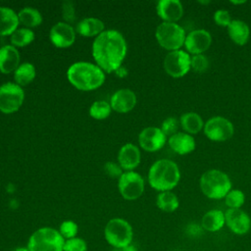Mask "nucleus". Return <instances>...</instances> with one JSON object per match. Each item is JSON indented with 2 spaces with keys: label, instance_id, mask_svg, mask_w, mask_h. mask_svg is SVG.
<instances>
[{
  "label": "nucleus",
  "instance_id": "obj_21",
  "mask_svg": "<svg viewBox=\"0 0 251 251\" xmlns=\"http://www.w3.org/2000/svg\"><path fill=\"white\" fill-rule=\"evenodd\" d=\"M18 14L11 8L0 7V36L12 35L19 25Z\"/></svg>",
  "mask_w": 251,
  "mask_h": 251
},
{
  "label": "nucleus",
  "instance_id": "obj_6",
  "mask_svg": "<svg viewBox=\"0 0 251 251\" xmlns=\"http://www.w3.org/2000/svg\"><path fill=\"white\" fill-rule=\"evenodd\" d=\"M106 241L116 249H122L131 244L133 231L130 224L124 219L110 220L104 229Z\"/></svg>",
  "mask_w": 251,
  "mask_h": 251
},
{
  "label": "nucleus",
  "instance_id": "obj_4",
  "mask_svg": "<svg viewBox=\"0 0 251 251\" xmlns=\"http://www.w3.org/2000/svg\"><path fill=\"white\" fill-rule=\"evenodd\" d=\"M202 193L210 199H222L231 190V181L228 176L216 169L206 171L199 181Z\"/></svg>",
  "mask_w": 251,
  "mask_h": 251
},
{
  "label": "nucleus",
  "instance_id": "obj_39",
  "mask_svg": "<svg viewBox=\"0 0 251 251\" xmlns=\"http://www.w3.org/2000/svg\"><path fill=\"white\" fill-rule=\"evenodd\" d=\"M119 251H138V250H137V248H136L134 245L130 244V245H128V246L125 247V248L119 249Z\"/></svg>",
  "mask_w": 251,
  "mask_h": 251
},
{
  "label": "nucleus",
  "instance_id": "obj_24",
  "mask_svg": "<svg viewBox=\"0 0 251 251\" xmlns=\"http://www.w3.org/2000/svg\"><path fill=\"white\" fill-rule=\"evenodd\" d=\"M104 24L97 18H85L76 25V31L82 36H98L104 31Z\"/></svg>",
  "mask_w": 251,
  "mask_h": 251
},
{
  "label": "nucleus",
  "instance_id": "obj_28",
  "mask_svg": "<svg viewBox=\"0 0 251 251\" xmlns=\"http://www.w3.org/2000/svg\"><path fill=\"white\" fill-rule=\"evenodd\" d=\"M19 22L27 27H34L41 24V14L34 8L25 7L18 14Z\"/></svg>",
  "mask_w": 251,
  "mask_h": 251
},
{
  "label": "nucleus",
  "instance_id": "obj_18",
  "mask_svg": "<svg viewBox=\"0 0 251 251\" xmlns=\"http://www.w3.org/2000/svg\"><path fill=\"white\" fill-rule=\"evenodd\" d=\"M118 160L122 169L132 171L140 163V151L134 144H125L119 151Z\"/></svg>",
  "mask_w": 251,
  "mask_h": 251
},
{
  "label": "nucleus",
  "instance_id": "obj_16",
  "mask_svg": "<svg viewBox=\"0 0 251 251\" xmlns=\"http://www.w3.org/2000/svg\"><path fill=\"white\" fill-rule=\"evenodd\" d=\"M156 10L158 16L167 23H176L183 15V7L178 0H160Z\"/></svg>",
  "mask_w": 251,
  "mask_h": 251
},
{
  "label": "nucleus",
  "instance_id": "obj_5",
  "mask_svg": "<svg viewBox=\"0 0 251 251\" xmlns=\"http://www.w3.org/2000/svg\"><path fill=\"white\" fill-rule=\"evenodd\" d=\"M65 239L59 230L53 227H40L28 238L29 251H63Z\"/></svg>",
  "mask_w": 251,
  "mask_h": 251
},
{
  "label": "nucleus",
  "instance_id": "obj_2",
  "mask_svg": "<svg viewBox=\"0 0 251 251\" xmlns=\"http://www.w3.org/2000/svg\"><path fill=\"white\" fill-rule=\"evenodd\" d=\"M67 76L75 88L83 91L94 90L100 87L105 80L104 72L97 65L88 62L73 64L67 72Z\"/></svg>",
  "mask_w": 251,
  "mask_h": 251
},
{
  "label": "nucleus",
  "instance_id": "obj_40",
  "mask_svg": "<svg viewBox=\"0 0 251 251\" xmlns=\"http://www.w3.org/2000/svg\"><path fill=\"white\" fill-rule=\"evenodd\" d=\"M13 251H29L27 247H17Z\"/></svg>",
  "mask_w": 251,
  "mask_h": 251
},
{
  "label": "nucleus",
  "instance_id": "obj_26",
  "mask_svg": "<svg viewBox=\"0 0 251 251\" xmlns=\"http://www.w3.org/2000/svg\"><path fill=\"white\" fill-rule=\"evenodd\" d=\"M156 205L163 212L173 213L178 208L179 201L177 196L174 192L163 191L158 194L156 199Z\"/></svg>",
  "mask_w": 251,
  "mask_h": 251
},
{
  "label": "nucleus",
  "instance_id": "obj_11",
  "mask_svg": "<svg viewBox=\"0 0 251 251\" xmlns=\"http://www.w3.org/2000/svg\"><path fill=\"white\" fill-rule=\"evenodd\" d=\"M190 56L181 49L170 51L164 59V69L173 77H181L190 70Z\"/></svg>",
  "mask_w": 251,
  "mask_h": 251
},
{
  "label": "nucleus",
  "instance_id": "obj_22",
  "mask_svg": "<svg viewBox=\"0 0 251 251\" xmlns=\"http://www.w3.org/2000/svg\"><path fill=\"white\" fill-rule=\"evenodd\" d=\"M227 33L230 39L237 45H244L250 36L248 25L241 20H232L227 26Z\"/></svg>",
  "mask_w": 251,
  "mask_h": 251
},
{
  "label": "nucleus",
  "instance_id": "obj_10",
  "mask_svg": "<svg viewBox=\"0 0 251 251\" xmlns=\"http://www.w3.org/2000/svg\"><path fill=\"white\" fill-rule=\"evenodd\" d=\"M118 187L121 195L125 199L135 200L139 198L144 191V179L139 174L128 171L123 173L119 177Z\"/></svg>",
  "mask_w": 251,
  "mask_h": 251
},
{
  "label": "nucleus",
  "instance_id": "obj_13",
  "mask_svg": "<svg viewBox=\"0 0 251 251\" xmlns=\"http://www.w3.org/2000/svg\"><path fill=\"white\" fill-rule=\"evenodd\" d=\"M225 219L227 227L235 234H246L251 228V218L241 209H227L225 212Z\"/></svg>",
  "mask_w": 251,
  "mask_h": 251
},
{
  "label": "nucleus",
  "instance_id": "obj_30",
  "mask_svg": "<svg viewBox=\"0 0 251 251\" xmlns=\"http://www.w3.org/2000/svg\"><path fill=\"white\" fill-rule=\"evenodd\" d=\"M111 105L106 101H95L89 109V114L93 119L104 120L111 114Z\"/></svg>",
  "mask_w": 251,
  "mask_h": 251
},
{
  "label": "nucleus",
  "instance_id": "obj_31",
  "mask_svg": "<svg viewBox=\"0 0 251 251\" xmlns=\"http://www.w3.org/2000/svg\"><path fill=\"white\" fill-rule=\"evenodd\" d=\"M226 205L228 209H240L245 202V195L239 189H231L225 197Z\"/></svg>",
  "mask_w": 251,
  "mask_h": 251
},
{
  "label": "nucleus",
  "instance_id": "obj_37",
  "mask_svg": "<svg viewBox=\"0 0 251 251\" xmlns=\"http://www.w3.org/2000/svg\"><path fill=\"white\" fill-rule=\"evenodd\" d=\"M63 17L68 23L75 20V8L72 2L65 1L63 3Z\"/></svg>",
  "mask_w": 251,
  "mask_h": 251
},
{
  "label": "nucleus",
  "instance_id": "obj_41",
  "mask_svg": "<svg viewBox=\"0 0 251 251\" xmlns=\"http://www.w3.org/2000/svg\"><path fill=\"white\" fill-rule=\"evenodd\" d=\"M245 1H231V3L232 4H242V3H244Z\"/></svg>",
  "mask_w": 251,
  "mask_h": 251
},
{
  "label": "nucleus",
  "instance_id": "obj_23",
  "mask_svg": "<svg viewBox=\"0 0 251 251\" xmlns=\"http://www.w3.org/2000/svg\"><path fill=\"white\" fill-rule=\"evenodd\" d=\"M225 225V213L218 209H213L206 212L201 219V226L207 231H218L223 228Z\"/></svg>",
  "mask_w": 251,
  "mask_h": 251
},
{
  "label": "nucleus",
  "instance_id": "obj_27",
  "mask_svg": "<svg viewBox=\"0 0 251 251\" xmlns=\"http://www.w3.org/2000/svg\"><path fill=\"white\" fill-rule=\"evenodd\" d=\"M35 77V68L30 63L21 64L14 72V78L16 83L20 86L30 83Z\"/></svg>",
  "mask_w": 251,
  "mask_h": 251
},
{
  "label": "nucleus",
  "instance_id": "obj_34",
  "mask_svg": "<svg viewBox=\"0 0 251 251\" xmlns=\"http://www.w3.org/2000/svg\"><path fill=\"white\" fill-rule=\"evenodd\" d=\"M87 244L84 239L80 237H74L71 239H66L63 251H86Z\"/></svg>",
  "mask_w": 251,
  "mask_h": 251
},
{
  "label": "nucleus",
  "instance_id": "obj_1",
  "mask_svg": "<svg viewBox=\"0 0 251 251\" xmlns=\"http://www.w3.org/2000/svg\"><path fill=\"white\" fill-rule=\"evenodd\" d=\"M126 54V42L118 30H104L93 41L92 55L103 72L111 73L119 70Z\"/></svg>",
  "mask_w": 251,
  "mask_h": 251
},
{
  "label": "nucleus",
  "instance_id": "obj_38",
  "mask_svg": "<svg viewBox=\"0 0 251 251\" xmlns=\"http://www.w3.org/2000/svg\"><path fill=\"white\" fill-rule=\"evenodd\" d=\"M105 171L112 177H117V176L120 177L123 175L121 166L113 162H109L105 164Z\"/></svg>",
  "mask_w": 251,
  "mask_h": 251
},
{
  "label": "nucleus",
  "instance_id": "obj_7",
  "mask_svg": "<svg viewBox=\"0 0 251 251\" xmlns=\"http://www.w3.org/2000/svg\"><path fill=\"white\" fill-rule=\"evenodd\" d=\"M156 39L161 47L169 51L180 49L184 45L185 31L176 23L163 22L160 24L155 32Z\"/></svg>",
  "mask_w": 251,
  "mask_h": 251
},
{
  "label": "nucleus",
  "instance_id": "obj_20",
  "mask_svg": "<svg viewBox=\"0 0 251 251\" xmlns=\"http://www.w3.org/2000/svg\"><path fill=\"white\" fill-rule=\"evenodd\" d=\"M20 66V53L13 45H5L0 48V72L10 74Z\"/></svg>",
  "mask_w": 251,
  "mask_h": 251
},
{
  "label": "nucleus",
  "instance_id": "obj_17",
  "mask_svg": "<svg viewBox=\"0 0 251 251\" xmlns=\"http://www.w3.org/2000/svg\"><path fill=\"white\" fill-rule=\"evenodd\" d=\"M136 104V95L130 89H120L116 91L110 100L111 108L118 113H127Z\"/></svg>",
  "mask_w": 251,
  "mask_h": 251
},
{
  "label": "nucleus",
  "instance_id": "obj_29",
  "mask_svg": "<svg viewBox=\"0 0 251 251\" xmlns=\"http://www.w3.org/2000/svg\"><path fill=\"white\" fill-rule=\"evenodd\" d=\"M10 39L13 46L24 47L34 39V32L27 27L18 28L12 33Z\"/></svg>",
  "mask_w": 251,
  "mask_h": 251
},
{
  "label": "nucleus",
  "instance_id": "obj_9",
  "mask_svg": "<svg viewBox=\"0 0 251 251\" xmlns=\"http://www.w3.org/2000/svg\"><path fill=\"white\" fill-rule=\"evenodd\" d=\"M204 133L212 141H226L234 132L233 125L226 118L215 116L210 118L204 125Z\"/></svg>",
  "mask_w": 251,
  "mask_h": 251
},
{
  "label": "nucleus",
  "instance_id": "obj_19",
  "mask_svg": "<svg viewBox=\"0 0 251 251\" xmlns=\"http://www.w3.org/2000/svg\"><path fill=\"white\" fill-rule=\"evenodd\" d=\"M169 145L171 149L179 155H186L191 153L196 146L195 139L191 134L177 131L169 138Z\"/></svg>",
  "mask_w": 251,
  "mask_h": 251
},
{
  "label": "nucleus",
  "instance_id": "obj_25",
  "mask_svg": "<svg viewBox=\"0 0 251 251\" xmlns=\"http://www.w3.org/2000/svg\"><path fill=\"white\" fill-rule=\"evenodd\" d=\"M180 126L186 133L196 134L204 127V123L200 115L194 112H188L181 115Z\"/></svg>",
  "mask_w": 251,
  "mask_h": 251
},
{
  "label": "nucleus",
  "instance_id": "obj_14",
  "mask_svg": "<svg viewBox=\"0 0 251 251\" xmlns=\"http://www.w3.org/2000/svg\"><path fill=\"white\" fill-rule=\"evenodd\" d=\"M167 136L156 126H148L141 130L138 135V142L142 149L148 152L160 150L166 143Z\"/></svg>",
  "mask_w": 251,
  "mask_h": 251
},
{
  "label": "nucleus",
  "instance_id": "obj_8",
  "mask_svg": "<svg viewBox=\"0 0 251 251\" xmlns=\"http://www.w3.org/2000/svg\"><path fill=\"white\" fill-rule=\"evenodd\" d=\"M25 99L23 88L17 83L6 82L0 86V111L12 114L20 109Z\"/></svg>",
  "mask_w": 251,
  "mask_h": 251
},
{
  "label": "nucleus",
  "instance_id": "obj_12",
  "mask_svg": "<svg viewBox=\"0 0 251 251\" xmlns=\"http://www.w3.org/2000/svg\"><path fill=\"white\" fill-rule=\"evenodd\" d=\"M212 44V35L211 33L203 28L194 29L190 31L184 40V46L187 53L192 55L202 54Z\"/></svg>",
  "mask_w": 251,
  "mask_h": 251
},
{
  "label": "nucleus",
  "instance_id": "obj_35",
  "mask_svg": "<svg viewBox=\"0 0 251 251\" xmlns=\"http://www.w3.org/2000/svg\"><path fill=\"white\" fill-rule=\"evenodd\" d=\"M160 128L166 136H172L177 132L178 121L175 117H169L163 121Z\"/></svg>",
  "mask_w": 251,
  "mask_h": 251
},
{
  "label": "nucleus",
  "instance_id": "obj_36",
  "mask_svg": "<svg viewBox=\"0 0 251 251\" xmlns=\"http://www.w3.org/2000/svg\"><path fill=\"white\" fill-rule=\"evenodd\" d=\"M214 21L218 25L227 27L232 20L230 19V14H229L228 11H226V10H217L214 14Z\"/></svg>",
  "mask_w": 251,
  "mask_h": 251
},
{
  "label": "nucleus",
  "instance_id": "obj_33",
  "mask_svg": "<svg viewBox=\"0 0 251 251\" xmlns=\"http://www.w3.org/2000/svg\"><path fill=\"white\" fill-rule=\"evenodd\" d=\"M78 227L77 225L73 221H65L61 224L59 227V232L64 237V239H71L76 236Z\"/></svg>",
  "mask_w": 251,
  "mask_h": 251
},
{
  "label": "nucleus",
  "instance_id": "obj_3",
  "mask_svg": "<svg viewBox=\"0 0 251 251\" xmlns=\"http://www.w3.org/2000/svg\"><path fill=\"white\" fill-rule=\"evenodd\" d=\"M180 179V172L177 165L169 159L156 161L149 169L148 181L152 188L163 192L171 191Z\"/></svg>",
  "mask_w": 251,
  "mask_h": 251
},
{
  "label": "nucleus",
  "instance_id": "obj_15",
  "mask_svg": "<svg viewBox=\"0 0 251 251\" xmlns=\"http://www.w3.org/2000/svg\"><path fill=\"white\" fill-rule=\"evenodd\" d=\"M49 37L56 47L67 48L75 42V32L70 24L60 22L51 27Z\"/></svg>",
  "mask_w": 251,
  "mask_h": 251
},
{
  "label": "nucleus",
  "instance_id": "obj_32",
  "mask_svg": "<svg viewBox=\"0 0 251 251\" xmlns=\"http://www.w3.org/2000/svg\"><path fill=\"white\" fill-rule=\"evenodd\" d=\"M209 68L208 58L203 54L193 55L190 58V69H192L195 73L201 74L205 73Z\"/></svg>",
  "mask_w": 251,
  "mask_h": 251
}]
</instances>
